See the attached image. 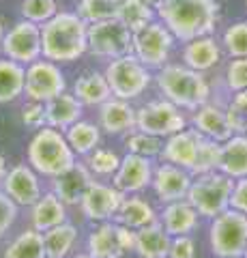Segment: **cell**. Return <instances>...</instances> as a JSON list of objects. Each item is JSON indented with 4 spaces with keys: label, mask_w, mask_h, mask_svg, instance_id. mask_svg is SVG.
Segmentation results:
<instances>
[{
    "label": "cell",
    "mask_w": 247,
    "mask_h": 258,
    "mask_svg": "<svg viewBox=\"0 0 247 258\" xmlns=\"http://www.w3.org/2000/svg\"><path fill=\"white\" fill-rule=\"evenodd\" d=\"M155 11L181 43L213 35L219 22L217 0H161Z\"/></svg>",
    "instance_id": "1"
},
{
    "label": "cell",
    "mask_w": 247,
    "mask_h": 258,
    "mask_svg": "<svg viewBox=\"0 0 247 258\" xmlns=\"http://www.w3.org/2000/svg\"><path fill=\"white\" fill-rule=\"evenodd\" d=\"M41 50L52 62H75L89 52V24L77 13L58 11L41 26Z\"/></svg>",
    "instance_id": "2"
},
{
    "label": "cell",
    "mask_w": 247,
    "mask_h": 258,
    "mask_svg": "<svg viewBox=\"0 0 247 258\" xmlns=\"http://www.w3.org/2000/svg\"><path fill=\"white\" fill-rule=\"evenodd\" d=\"M155 84L166 99L181 110L194 112L211 101L213 88L202 71H196L183 62H168L157 71Z\"/></svg>",
    "instance_id": "3"
},
{
    "label": "cell",
    "mask_w": 247,
    "mask_h": 258,
    "mask_svg": "<svg viewBox=\"0 0 247 258\" xmlns=\"http://www.w3.org/2000/svg\"><path fill=\"white\" fill-rule=\"evenodd\" d=\"M26 161L45 179H56L77 164V155L69 147L65 132L45 125L37 129L28 142Z\"/></svg>",
    "instance_id": "4"
},
{
    "label": "cell",
    "mask_w": 247,
    "mask_h": 258,
    "mask_svg": "<svg viewBox=\"0 0 247 258\" xmlns=\"http://www.w3.org/2000/svg\"><path fill=\"white\" fill-rule=\"evenodd\" d=\"M234 189V179L224 174L221 170L206 172L200 176H194L191 187L187 194V200L200 217L204 220H213L215 215L224 213L226 209H230V196Z\"/></svg>",
    "instance_id": "5"
},
{
    "label": "cell",
    "mask_w": 247,
    "mask_h": 258,
    "mask_svg": "<svg viewBox=\"0 0 247 258\" xmlns=\"http://www.w3.org/2000/svg\"><path fill=\"white\" fill-rule=\"evenodd\" d=\"M103 74H106L112 97H118V99H125V101H133L142 97L150 86V82L155 80L150 69L146 64H142L133 54L108 60Z\"/></svg>",
    "instance_id": "6"
},
{
    "label": "cell",
    "mask_w": 247,
    "mask_h": 258,
    "mask_svg": "<svg viewBox=\"0 0 247 258\" xmlns=\"http://www.w3.org/2000/svg\"><path fill=\"white\" fill-rule=\"evenodd\" d=\"M209 247L217 258L243 256L247 247V215L232 207L215 215L209 226Z\"/></svg>",
    "instance_id": "7"
},
{
    "label": "cell",
    "mask_w": 247,
    "mask_h": 258,
    "mask_svg": "<svg viewBox=\"0 0 247 258\" xmlns=\"http://www.w3.org/2000/svg\"><path fill=\"white\" fill-rule=\"evenodd\" d=\"M177 43V37L168 30L163 22L153 20L144 28L133 32V56L150 71H159L170 62V54Z\"/></svg>",
    "instance_id": "8"
},
{
    "label": "cell",
    "mask_w": 247,
    "mask_h": 258,
    "mask_svg": "<svg viewBox=\"0 0 247 258\" xmlns=\"http://www.w3.org/2000/svg\"><path fill=\"white\" fill-rule=\"evenodd\" d=\"M133 52V32L112 18L89 24V54L101 60H114Z\"/></svg>",
    "instance_id": "9"
},
{
    "label": "cell",
    "mask_w": 247,
    "mask_h": 258,
    "mask_svg": "<svg viewBox=\"0 0 247 258\" xmlns=\"http://www.w3.org/2000/svg\"><path fill=\"white\" fill-rule=\"evenodd\" d=\"M187 125H189V118L183 114V110L179 106H174L172 101H168L166 97L135 108V129L159 136L163 140L172 134L187 129Z\"/></svg>",
    "instance_id": "10"
},
{
    "label": "cell",
    "mask_w": 247,
    "mask_h": 258,
    "mask_svg": "<svg viewBox=\"0 0 247 258\" xmlns=\"http://www.w3.org/2000/svg\"><path fill=\"white\" fill-rule=\"evenodd\" d=\"M67 91V78L62 74L60 64L47 58H39L26 64V84L24 95L30 101H50L56 95Z\"/></svg>",
    "instance_id": "11"
},
{
    "label": "cell",
    "mask_w": 247,
    "mask_h": 258,
    "mask_svg": "<svg viewBox=\"0 0 247 258\" xmlns=\"http://www.w3.org/2000/svg\"><path fill=\"white\" fill-rule=\"evenodd\" d=\"M0 50L7 58L18 60L22 64H30L43 56L41 50V26L28 20H20L5 32Z\"/></svg>",
    "instance_id": "12"
},
{
    "label": "cell",
    "mask_w": 247,
    "mask_h": 258,
    "mask_svg": "<svg viewBox=\"0 0 247 258\" xmlns=\"http://www.w3.org/2000/svg\"><path fill=\"white\" fill-rule=\"evenodd\" d=\"M123 198H125V194L118 191L114 185L93 181L91 187L84 194L82 203H79V211H82L86 220H91L95 224L110 222V220H114Z\"/></svg>",
    "instance_id": "13"
},
{
    "label": "cell",
    "mask_w": 247,
    "mask_h": 258,
    "mask_svg": "<svg viewBox=\"0 0 247 258\" xmlns=\"http://www.w3.org/2000/svg\"><path fill=\"white\" fill-rule=\"evenodd\" d=\"M191 181H194V174L189 170H185V168H181V166L168 164V161H161V164L155 166L150 189H153L159 203L168 205V203H174V200L187 198Z\"/></svg>",
    "instance_id": "14"
},
{
    "label": "cell",
    "mask_w": 247,
    "mask_h": 258,
    "mask_svg": "<svg viewBox=\"0 0 247 258\" xmlns=\"http://www.w3.org/2000/svg\"><path fill=\"white\" fill-rule=\"evenodd\" d=\"M33 166L28 164H15L9 168L5 181H3V191L9 196L18 207H33L39 198L43 196L41 189V179Z\"/></svg>",
    "instance_id": "15"
},
{
    "label": "cell",
    "mask_w": 247,
    "mask_h": 258,
    "mask_svg": "<svg viewBox=\"0 0 247 258\" xmlns=\"http://www.w3.org/2000/svg\"><path fill=\"white\" fill-rule=\"evenodd\" d=\"M153 172H155L153 159L127 153L121 159L118 170L112 176V185L118 191H123L125 196H129V194H142L150 187Z\"/></svg>",
    "instance_id": "16"
},
{
    "label": "cell",
    "mask_w": 247,
    "mask_h": 258,
    "mask_svg": "<svg viewBox=\"0 0 247 258\" xmlns=\"http://www.w3.org/2000/svg\"><path fill=\"white\" fill-rule=\"evenodd\" d=\"M200 140H202V134L194 127H187V129H183V132L172 134L163 140V149H161L159 159L174 164V166H181L191 172V168L196 164V157H198Z\"/></svg>",
    "instance_id": "17"
},
{
    "label": "cell",
    "mask_w": 247,
    "mask_h": 258,
    "mask_svg": "<svg viewBox=\"0 0 247 258\" xmlns=\"http://www.w3.org/2000/svg\"><path fill=\"white\" fill-rule=\"evenodd\" d=\"M50 181H52L50 189L56 194L67 207H79L86 189H89L91 183L95 181V174L89 170V166H86L84 161H77L71 170L62 172L60 176L50 179Z\"/></svg>",
    "instance_id": "18"
},
{
    "label": "cell",
    "mask_w": 247,
    "mask_h": 258,
    "mask_svg": "<svg viewBox=\"0 0 247 258\" xmlns=\"http://www.w3.org/2000/svg\"><path fill=\"white\" fill-rule=\"evenodd\" d=\"M189 123L194 129H198L204 138H211L215 142H226L230 136L234 134L232 127H230L228 114H226V106L213 103V101H206L204 106L194 110Z\"/></svg>",
    "instance_id": "19"
},
{
    "label": "cell",
    "mask_w": 247,
    "mask_h": 258,
    "mask_svg": "<svg viewBox=\"0 0 247 258\" xmlns=\"http://www.w3.org/2000/svg\"><path fill=\"white\" fill-rule=\"evenodd\" d=\"M99 127L108 136H125L135 129V108L131 101L110 97L106 103L99 106Z\"/></svg>",
    "instance_id": "20"
},
{
    "label": "cell",
    "mask_w": 247,
    "mask_h": 258,
    "mask_svg": "<svg viewBox=\"0 0 247 258\" xmlns=\"http://www.w3.org/2000/svg\"><path fill=\"white\" fill-rule=\"evenodd\" d=\"M221 56H224V50L217 43V39L213 35H206V37H198V39H191V41L183 43L181 62L196 71L206 74V71L215 69L221 62Z\"/></svg>",
    "instance_id": "21"
},
{
    "label": "cell",
    "mask_w": 247,
    "mask_h": 258,
    "mask_svg": "<svg viewBox=\"0 0 247 258\" xmlns=\"http://www.w3.org/2000/svg\"><path fill=\"white\" fill-rule=\"evenodd\" d=\"M159 222H161V226L170 237L191 235L200 226V213L196 211L187 198H183L163 205V209L159 211Z\"/></svg>",
    "instance_id": "22"
},
{
    "label": "cell",
    "mask_w": 247,
    "mask_h": 258,
    "mask_svg": "<svg viewBox=\"0 0 247 258\" xmlns=\"http://www.w3.org/2000/svg\"><path fill=\"white\" fill-rule=\"evenodd\" d=\"M86 249L93 258H123L127 249L123 247L121 235H118V224L114 220L99 222L89 232Z\"/></svg>",
    "instance_id": "23"
},
{
    "label": "cell",
    "mask_w": 247,
    "mask_h": 258,
    "mask_svg": "<svg viewBox=\"0 0 247 258\" xmlns=\"http://www.w3.org/2000/svg\"><path fill=\"white\" fill-rule=\"evenodd\" d=\"M45 114H47V125L54 129L65 132L73 123H77L84 114V106L73 93H60L54 99L45 101Z\"/></svg>",
    "instance_id": "24"
},
{
    "label": "cell",
    "mask_w": 247,
    "mask_h": 258,
    "mask_svg": "<svg viewBox=\"0 0 247 258\" xmlns=\"http://www.w3.org/2000/svg\"><path fill=\"white\" fill-rule=\"evenodd\" d=\"M67 222V205L52 189L45 191L37 203L30 207V226L39 232H45Z\"/></svg>",
    "instance_id": "25"
},
{
    "label": "cell",
    "mask_w": 247,
    "mask_h": 258,
    "mask_svg": "<svg viewBox=\"0 0 247 258\" xmlns=\"http://www.w3.org/2000/svg\"><path fill=\"white\" fill-rule=\"evenodd\" d=\"M172 237L166 232L161 222H153L135 230V254L140 258H168Z\"/></svg>",
    "instance_id": "26"
},
{
    "label": "cell",
    "mask_w": 247,
    "mask_h": 258,
    "mask_svg": "<svg viewBox=\"0 0 247 258\" xmlns=\"http://www.w3.org/2000/svg\"><path fill=\"white\" fill-rule=\"evenodd\" d=\"M73 95L82 101L84 108H99L101 103H106L110 97H112V91H110L106 74L93 69V71H84V74L75 80Z\"/></svg>",
    "instance_id": "27"
},
{
    "label": "cell",
    "mask_w": 247,
    "mask_h": 258,
    "mask_svg": "<svg viewBox=\"0 0 247 258\" xmlns=\"http://www.w3.org/2000/svg\"><path fill=\"white\" fill-rule=\"evenodd\" d=\"M159 220V213L155 211V207L144 200L140 194H129V196L123 198L121 207L114 215V222L129 226L133 230H140L142 226H148Z\"/></svg>",
    "instance_id": "28"
},
{
    "label": "cell",
    "mask_w": 247,
    "mask_h": 258,
    "mask_svg": "<svg viewBox=\"0 0 247 258\" xmlns=\"http://www.w3.org/2000/svg\"><path fill=\"white\" fill-rule=\"evenodd\" d=\"M219 170L232 179L247 176V134H232L226 142H221Z\"/></svg>",
    "instance_id": "29"
},
{
    "label": "cell",
    "mask_w": 247,
    "mask_h": 258,
    "mask_svg": "<svg viewBox=\"0 0 247 258\" xmlns=\"http://www.w3.org/2000/svg\"><path fill=\"white\" fill-rule=\"evenodd\" d=\"M26 84V64L11 58H0V106L18 101Z\"/></svg>",
    "instance_id": "30"
},
{
    "label": "cell",
    "mask_w": 247,
    "mask_h": 258,
    "mask_svg": "<svg viewBox=\"0 0 247 258\" xmlns=\"http://www.w3.org/2000/svg\"><path fill=\"white\" fill-rule=\"evenodd\" d=\"M65 138L77 157H86L99 147L101 127H99V123H91V120L79 118L77 123H73L69 129H65Z\"/></svg>",
    "instance_id": "31"
},
{
    "label": "cell",
    "mask_w": 247,
    "mask_h": 258,
    "mask_svg": "<svg viewBox=\"0 0 247 258\" xmlns=\"http://www.w3.org/2000/svg\"><path fill=\"white\" fill-rule=\"evenodd\" d=\"M45 241L43 232L35 230L33 226L26 230H22L13 241H9V245L5 247L3 258H45Z\"/></svg>",
    "instance_id": "32"
},
{
    "label": "cell",
    "mask_w": 247,
    "mask_h": 258,
    "mask_svg": "<svg viewBox=\"0 0 247 258\" xmlns=\"http://www.w3.org/2000/svg\"><path fill=\"white\" fill-rule=\"evenodd\" d=\"M79 232L71 222H62L54 228L43 232V241H45V249L47 256L52 258H69L73 247L77 243Z\"/></svg>",
    "instance_id": "33"
},
{
    "label": "cell",
    "mask_w": 247,
    "mask_h": 258,
    "mask_svg": "<svg viewBox=\"0 0 247 258\" xmlns=\"http://www.w3.org/2000/svg\"><path fill=\"white\" fill-rule=\"evenodd\" d=\"M116 18L131 32H135V30L144 28L153 20H157V11H155V7L146 5L144 0H121Z\"/></svg>",
    "instance_id": "34"
},
{
    "label": "cell",
    "mask_w": 247,
    "mask_h": 258,
    "mask_svg": "<svg viewBox=\"0 0 247 258\" xmlns=\"http://www.w3.org/2000/svg\"><path fill=\"white\" fill-rule=\"evenodd\" d=\"M118 7H121V0H77L75 13L86 24H95L116 18Z\"/></svg>",
    "instance_id": "35"
},
{
    "label": "cell",
    "mask_w": 247,
    "mask_h": 258,
    "mask_svg": "<svg viewBox=\"0 0 247 258\" xmlns=\"http://www.w3.org/2000/svg\"><path fill=\"white\" fill-rule=\"evenodd\" d=\"M125 147H127V153H133V155H142V157L155 159V157L161 155L163 138L153 136V134H146V132H140V129H133V132L127 134Z\"/></svg>",
    "instance_id": "36"
},
{
    "label": "cell",
    "mask_w": 247,
    "mask_h": 258,
    "mask_svg": "<svg viewBox=\"0 0 247 258\" xmlns=\"http://www.w3.org/2000/svg\"><path fill=\"white\" fill-rule=\"evenodd\" d=\"M121 159L118 153L112 151V149H95L91 155L84 157V164L89 166V170L95 174V176H101V179H112L114 172L118 170L121 166Z\"/></svg>",
    "instance_id": "37"
},
{
    "label": "cell",
    "mask_w": 247,
    "mask_h": 258,
    "mask_svg": "<svg viewBox=\"0 0 247 258\" xmlns=\"http://www.w3.org/2000/svg\"><path fill=\"white\" fill-rule=\"evenodd\" d=\"M219 161H221V142H215V140L204 138L202 136L200 147H198L196 164H194V168H191V174L200 176V174H206V172L219 170Z\"/></svg>",
    "instance_id": "38"
},
{
    "label": "cell",
    "mask_w": 247,
    "mask_h": 258,
    "mask_svg": "<svg viewBox=\"0 0 247 258\" xmlns=\"http://www.w3.org/2000/svg\"><path fill=\"white\" fill-rule=\"evenodd\" d=\"M221 47L230 58H247V20L230 24L221 37Z\"/></svg>",
    "instance_id": "39"
},
{
    "label": "cell",
    "mask_w": 247,
    "mask_h": 258,
    "mask_svg": "<svg viewBox=\"0 0 247 258\" xmlns=\"http://www.w3.org/2000/svg\"><path fill=\"white\" fill-rule=\"evenodd\" d=\"M20 11L24 20L43 26L45 22H50L58 13V3L56 0H22Z\"/></svg>",
    "instance_id": "40"
},
{
    "label": "cell",
    "mask_w": 247,
    "mask_h": 258,
    "mask_svg": "<svg viewBox=\"0 0 247 258\" xmlns=\"http://www.w3.org/2000/svg\"><path fill=\"white\" fill-rule=\"evenodd\" d=\"M226 114L234 134H247V91L232 93L226 103Z\"/></svg>",
    "instance_id": "41"
},
{
    "label": "cell",
    "mask_w": 247,
    "mask_h": 258,
    "mask_svg": "<svg viewBox=\"0 0 247 258\" xmlns=\"http://www.w3.org/2000/svg\"><path fill=\"white\" fill-rule=\"evenodd\" d=\"M224 82L230 93L247 91V58H232L226 64Z\"/></svg>",
    "instance_id": "42"
},
{
    "label": "cell",
    "mask_w": 247,
    "mask_h": 258,
    "mask_svg": "<svg viewBox=\"0 0 247 258\" xmlns=\"http://www.w3.org/2000/svg\"><path fill=\"white\" fill-rule=\"evenodd\" d=\"M22 123L28 129H41L47 125V114H45V103L43 101H30L22 108Z\"/></svg>",
    "instance_id": "43"
},
{
    "label": "cell",
    "mask_w": 247,
    "mask_h": 258,
    "mask_svg": "<svg viewBox=\"0 0 247 258\" xmlns=\"http://www.w3.org/2000/svg\"><path fill=\"white\" fill-rule=\"evenodd\" d=\"M18 215H20V207L0 189V239L13 228V224L18 222Z\"/></svg>",
    "instance_id": "44"
},
{
    "label": "cell",
    "mask_w": 247,
    "mask_h": 258,
    "mask_svg": "<svg viewBox=\"0 0 247 258\" xmlns=\"http://www.w3.org/2000/svg\"><path fill=\"white\" fill-rule=\"evenodd\" d=\"M168 258H196V241L189 235L172 237Z\"/></svg>",
    "instance_id": "45"
},
{
    "label": "cell",
    "mask_w": 247,
    "mask_h": 258,
    "mask_svg": "<svg viewBox=\"0 0 247 258\" xmlns=\"http://www.w3.org/2000/svg\"><path fill=\"white\" fill-rule=\"evenodd\" d=\"M230 207L247 215V176L234 179V189H232V196H230Z\"/></svg>",
    "instance_id": "46"
},
{
    "label": "cell",
    "mask_w": 247,
    "mask_h": 258,
    "mask_svg": "<svg viewBox=\"0 0 247 258\" xmlns=\"http://www.w3.org/2000/svg\"><path fill=\"white\" fill-rule=\"evenodd\" d=\"M7 172H9V166H7V157L3 155V153H0V183L5 181Z\"/></svg>",
    "instance_id": "47"
},
{
    "label": "cell",
    "mask_w": 247,
    "mask_h": 258,
    "mask_svg": "<svg viewBox=\"0 0 247 258\" xmlns=\"http://www.w3.org/2000/svg\"><path fill=\"white\" fill-rule=\"evenodd\" d=\"M5 24H3V20H0V45H3V39H5Z\"/></svg>",
    "instance_id": "48"
},
{
    "label": "cell",
    "mask_w": 247,
    "mask_h": 258,
    "mask_svg": "<svg viewBox=\"0 0 247 258\" xmlns=\"http://www.w3.org/2000/svg\"><path fill=\"white\" fill-rule=\"evenodd\" d=\"M144 3H146V5H150V7H157L159 3H161V0H144Z\"/></svg>",
    "instance_id": "49"
},
{
    "label": "cell",
    "mask_w": 247,
    "mask_h": 258,
    "mask_svg": "<svg viewBox=\"0 0 247 258\" xmlns=\"http://www.w3.org/2000/svg\"><path fill=\"white\" fill-rule=\"evenodd\" d=\"M73 258H93V256H91V254H89V252H84V254H75V256H73Z\"/></svg>",
    "instance_id": "50"
},
{
    "label": "cell",
    "mask_w": 247,
    "mask_h": 258,
    "mask_svg": "<svg viewBox=\"0 0 247 258\" xmlns=\"http://www.w3.org/2000/svg\"><path fill=\"white\" fill-rule=\"evenodd\" d=\"M243 256H245V258H247V247H245V254H243Z\"/></svg>",
    "instance_id": "51"
},
{
    "label": "cell",
    "mask_w": 247,
    "mask_h": 258,
    "mask_svg": "<svg viewBox=\"0 0 247 258\" xmlns=\"http://www.w3.org/2000/svg\"><path fill=\"white\" fill-rule=\"evenodd\" d=\"M234 258H245V256H234Z\"/></svg>",
    "instance_id": "52"
},
{
    "label": "cell",
    "mask_w": 247,
    "mask_h": 258,
    "mask_svg": "<svg viewBox=\"0 0 247 258\" xmlns=\"http://www.w3.org/2000/svg\"><path fill=\"white\" fill-rule=\"evenodd\" d=\"M45 258H52V256H45Z\"/></svg>",
    "instance_id": "53"
}]
</instances>
